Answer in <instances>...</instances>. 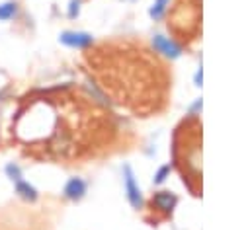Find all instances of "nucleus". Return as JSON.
Here are the masks:
<instances>
[{"instance_id":"1","label":"nucleus","mask_w":250,"mask_h":230,"mask_svg":"<svg viewBox=\"0 0 250 230\" xmlns=\"http://www.w3.org/2000/svg\"><path fill=\"white\" fill-rule=\"evenodd\" d=\"M61 43L72 49H84L92 43V35L82 33V31H64L61 33Z\"/></svg>"},{"instance_id":"2","label":"nucleus","mask_w":250,"mask_h":230,"mask_svg":"<svg viewBox=\"0 0 250 230\" xmlns=\"http://www.w3.org/2000/svg\"><path fill=\"white\" fill-rule=\"evenodd\" d=\"M125 191H127L129 203L139 209L143 205V199H141V191H139V187L135 183V177H133V173H131L129 168H125Z\"/></svg>"},{"instance_id":"3","label":"nucleus","mask_w":250,"mask_h":230,"mask_svg":"<svg viewBox=\"0 0 250 230\" xmlns=\"http://www.w3.org/2000/svg\"><path fill=\"white\" fill-rule=\"evenodd\" d=\"M84 193H86V183H84L80 177H70V179L66 181V185H64V197L76 201V199H80Z\"/></svg>"},{"instance_id":"4","label":"nucleus","mask_w":250,"mask_h":230,"mask_svg":"<svg viewBox=\"0 0 250 230\" xmlns=\"http://www.w3.org/2000/svg\"><path fill=\"white\" fill-rule=\"evenodd\" d=\"M16 193L21 197V199H25V201H37V189L33 187V185H29L27 181H23V179H20V181H16Z\"/></svg>"},{"instance_id":"5","label":"nucleus","mask_w":250,"mask_h":230,"mask_svg":"<svg viewBox=\"0 0 250 230\" xmlns=\"http://www.w3.org/2000/svg\"><path fill=\"white\" fill-rule=\"evenodd\" d=\"M154 49H156L158 53L168 55V57H176V55H178V47H176L172 41H168V39H164V37H160V35L154 37Z\"/></svg>"},{"instance_id":"6","label":"nucleus","mask_w":250,"mask_h":230,"mask_svg":"<svg viewBox=\"0 0 250 230\" xmlns=\"http://www.w3.org/2000/svg\"><path fill=\"white\" fill-rule=\"evenodd\" d=\"M152 201H154V205H156L158 209H162V211H170L176 199H174L170 193L160 191V193H156V195H154V199H152Z\"/></svg>"},{"instance_id":"7","label":"nucleus","mask_w":250,"mask_h":230,"mask_svg":"<svg viewBox=\"0 0 250 230\" xmlns=\"http://www.w3.org/2000/svg\"><path fill=\"white\" fill-rule=\"evenodd\" d=\"M18 14V4L16 2H2L0 4V21H8Z\"/></svg>"},{"instance_id":"8","label":"nucleus","mask_w":250,"mask_h":230,"mask_svg":"<svg viewBox=\"0 0 250 230\" xmlns=\"http://www.w3.org/2000/svg\"><path fill=\"white\" fill-rule=\"evenodd\" d=\"M4 172H6V175H8L12 181H20V179H21V168H20L16 162H10V164H6Z\"/></svg>"},{"instance_id":"9","label":"nucleus","mask_w":250,"mask_h":230,"mask_svg":"<svg viewBox=\"0 0 250 230\" xmlns=\"http://www.w3.org/2000/svg\"><path fill=\"white\" fill-rule=\"evenodd\" d=\"M164 4H166V0H156L154 6H152V10H150V16H152V18H160L162 12H164V8H166Z\"/></svg>"},{"instance_id":"10","label":"nucleus","mask_w":250,"mask_h":230,"mask_svg":"<svg viewBox=\"0 0 250 230\" xmlns=\"http://www.w3.org/2000/svg\"><path fill=\"white\" fill-rule=\"evenodd\" d=\"M80 10V0H70V8H68V18H76Z\"/></svg>"}]
</instances>
